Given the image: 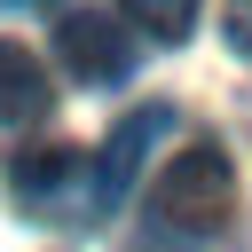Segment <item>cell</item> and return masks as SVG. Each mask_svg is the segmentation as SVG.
Listing matches in <instances>:
<instances>
[{
  "instance_id": "6da1fadb",
  "label": "cell",
  "mask_w": 252,
  "mask_h": 252,
  "mask_svg": "<svg viewBox=\"0 0 252 252\" xmlns=\"http://www.w3.org/2000/svg\"><path fill=\"white\" fill-rule=\"evenodd\" d=\"M236 213V165L220 142H181L165 158V173L150 181V220L181 228V236H220Z\"/></svg>"
},
{
  "instance_id": "7a4b0ae2",
  "label": "cell",
  "mask_w": 252,
  "mask_h": 252,
  "mask_svg": "<svg viewBox=\"0 0 252 252\" xmlns=\"http://www.w3.org/2000/svg\"><path fill=\"white\" fill-rule=\"evenodd\" d=\"M8 181L24 197L32 220H94V158L71 150V142H47V150H8Z\"/></svg>"
},
{
  "instance_id": "3957f363",
  "label": "cell",
  "mask_w": 252,
  "mask_h": 252,
  "mask_svg": "<svg viewBox=\"0 0 252 252\" xmlns=\"http://www.w3.org/2000/svg\"><path fill=\"white\" fill-rule=\"evenodd\" d=\"M165 134H173V102H142V110H126V118L102 134V150H94V220L126 205V189H134L150 142H165Z\"/></svg>"
},
{
  "instance_id": "277c9868",
  "label": "cell",
  "mask_w": 252,
  "mask_h": 252,
  "mask_svg": "<svg viewBox=\"0 0 252 252\" xmlns=\"http://www.w3.org/2000/svg\"><path fill=\"white\" fill-rule=\"evenodd\" d=\"M55 55H63V71L87 79V87H118V79L134 71V39H126V24L102 16V8H71V16L55 24Z\"/></svg>"
},
{
  "instance_id": "5b68a950",
  "label": "cell",
  "mask_w": 252,
  "mask_h": 252,
  "mask_svg": "<svg viewBox=\"0 0 252 252\" xmlns=\"http://www.w3.org/2000/svg\"><path fill=\"white\" fill-rule=\"evenodd\" d=\"M47 110H55L47 63H39L24 39H0V126H39Z\"/></svg>"
},
{
  "instance_id": "8992f818",
  "label": "cell",
  "mask_w": 252,
  "mask_h": 252,
  "mask_svg": "<svg viewBox=\"0 0 252 252\" xmlns=\"http://www.w3.org/2000/svg\"><path fill=\"white\" fill-rule=\"evenodd\" d=\"M197 8H205V0H118V16L142 24L158 47H181V39L197 32Z\"/></svg>"
},
{
  "instance_id": "52a82bcc",
  "label": "cell",
  "mask_w": 252,
  "mask_h": 252,
  "mask_svg": "<svg viewBox=\"0 0 252 252\" xmlns=\"http://www.w3.org/2000/svg\"><path fill=\"white\" fill-rule=\"evenodd\" d=\"M220 32L236 55H252V0H220Z\"/></svg>"
},
{
  "instance_id": "ba28073f",
  "label": "cell",
  "mask_w": 252,
  "mask_h": 252,
  "mask_svg": "<svg viewBox=\"0 0 252 252\" xmlns=\"http://www.w3.org/2000/svg\"><path fill=\"white\" fill-rule=\"evenodd\" d=\"M0 8H55V0H0Z\"/></svg>"
}]
</instances>
